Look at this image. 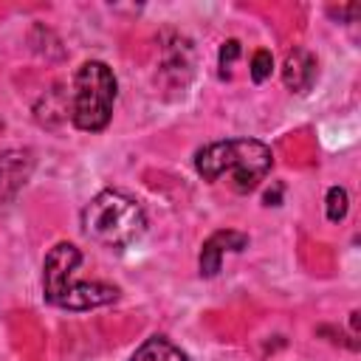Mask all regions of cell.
<instances>
[{
	"mask_svg": "<svg viewBox=\"0 0 361 361\" xmlns=\"http://www.w3.org/2000/svg\"><path fill=\"white\" fill-rule=\"evenodd\" d=\"M274 166V152L257 138H228L206 144L195 152V169L203 180H220L231 175L228 186L237 195L254 192Z\"/></svg>",
	"mask_w": 361,
	"mask_h": 361,
	"instance_id": "1",
	"label": "cell"
},
{
	"mask_svg": "<svg viewBox=\"0 0 361 361\" xmlns=\"http://www.w3.org/2000/svg\"><path fill=\"white\" fill-rule=\"evenodd\" d=\"M82 228L93 243L121 251L144 234L147 214H144L141 203L135 197H130L127 192L104 189L85 206Z\"/></svg>",
	"mask_w": 361,
	"mask_h": 361,
	"instance_id": "2",
	"label": "cell"
},
{
	"mask_svg": "<svg viewBox=\"0 0 361 361\" xmlns=\"http://www.w3.org/2000/svg\"><path fill=\"white\" fill-rule=\"evenodd\" d=\"M113 102H116V76H113V71L99 59L82 62L76 76H73L71 121L85 133H99L110 124Z\"/></svg>",
	"mask_w": 361,
	"mask_h": 361,
	"instance_id": "3",
	"label": "cell"
},
{
	"mask_svg": "<svg viewBox=\"0 0 361 361\" xmlns=\"http://www.w3.org/2000/svg\"><path fill=\"white\" fill-rule=\"evenodd\" d=\"M82 262V251L73 243H56L42 262V296L45 302H54V296L73 279V271Z\"/></svg>",
	"mask_w": 361,
	"mask_h": 361,
	"instance_id": "4",
	"label": "cell"
},
{
	"mask_svg": "<svg viewBox=\"0 0 361 361\" xmlns=\"http://www.w3.org/2000/svg\"><path fill=\"white\" fill-rule=\"evenodd\" d=\"M118 299V288L107 285V282H76L71 279L51 305L62 307V310H93L102 305H110Z\"/></svg>",
	"mask_w": 361,
	"mask_h": 361,
	"instance_id": "5",
	"label": "cell"
},
{
	"mask_svg": "<svg viewBox=\"0 0 361 361\" xmlns=\"http://www.w3.org/2000/svg\"><path fill=\"white\" fill-rule=\"evenodd\" d=\"M248 245V234L234 231V228H220L212 237H206L203 248H200V276H217L220 274V262L226 251H243Z\"/></svg>",
	"mask_w": 361,
	"mask_h": 361,
	"instance_id": "6",
	"label": "cell"
},
{
	"mask_svg": "<svg viewBox=\"0 0 361 361\" xmlns=\"http://www.w3.org/2000/svg\"><path fill=\"white\" fill-rule=\"evenodd\" d=\"M34 169V158L28 149H6L0 152V203L11 200L28 180Z\"/></svg>",
	"mask_w": 361,
	"mask_h": 361,
	"instance_id": "7",
	"label": "cell"
},
{
	"mask_svg": "<svg viewBox=\"0 0 361 361\" xmlns=\"http://www.w3.org/2000/svg\"><path fill=\"white\" fill-rule=\"evenodd\" d=\"M282 82L290 93H307L316 82V56L307 48L288 51L282 62Z\"/></svg>",
	"mask_w": 361,
	"mask_h": 361,
	"instance_id": "8",
	"label": "cell"
},
{
	"mask_svg": "<svg viewBox=\"0 0 361 361\" xmlns=\"http://www.w3.org/2000/svg\"><path fill=\"white\" fill-rule=\"evenodd\" d=\"M130 361H192L178 344H172L166 336H149L133 355Z\"/></svg>",
	"mask_w": 361,
	"mask_h": 361,
	"instance_id": "9",
	"label": "cell"
},
{
	"mask_svg": "<svg viewBox=\"0 0 361 361\" xmlns=\"http://www.w3.org/2000/svg\"><path fill=\"white\" fill-rule=\"evenodd\" d=\"M350 209V197H347V189L344 186H330L327 189V200H324V212H327V220L330 223H338L344 220Z\"/></svg>",
	"mask_w": 361,
	"mask_h": 361,
	"instance_id": "10",
	"label": "cell"
},
{
	"mask_svg": "<svg viewBox=\"0 0 361 361\" xmlns=\"http://www.w3.org/2000/svg\"><path fill=\"white\" fill-rule=\"evenodd\" d=\"M271 71H274V56H271V51L259 48V51L251 56V79L259 85V82H265V79L271 76Z\"/></svg>",
	"mask_w": 361,
	"mask_h": 361,
	"instance_id": "11",
	"label": "cell"
},
{
	"mask_svg": "<svg viewBox=\"0 0 361 361\" xmlns=\"http://www.w3.org/2000/svg\"><path fill=\"white\" fill-rule=\"evenodd\" d=\"M240 51H243V45H240V39H226L223 45H220V68H223V76H228V68L237 62V56H240Z\"/></svg>",
	"mask_w": 361,
	"mask_h": 361,
	"instance_id": "12",
	"label": "cell"
},
{
	"mask_svg": "<svg viewBox=\"0 0 361 361\" xmlns=\"http://www.w3.org/2000/svg\"><path fill=\"white\" fill-rule=\"evenodd\" d=\"M279 200H282V186L276 183L274 192H271V189L265 192V206H279Z\"/></svg>",
	"mask_w": 361,
	"mask_h": 361,
	"instance_id": "13",
	"label": "cell"
}]
</instances>
